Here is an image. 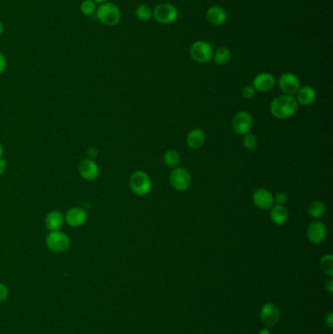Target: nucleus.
<instances>
[{
    "mask_svg": "<svg viewBox=\"0 0 333 334\" xmlns=\"http://www.w3.org/2000/svg\"><path fill=\"white\" fill-rule=\"evenodd\" d=\"M181 159V156L176 150H168L163 156V161L168 167H176Z\"/></svg>",
    "mask_w": 333,
    "mask_h": 334,
    "instance_id": "5701e85b",
    "label": "nucleus"
},
{
    "mask_svg": "<svg viewBox=\"0 0 333 334\" xmlns=\"http://www.w3.org/2000/svg\"><path fill=\"white\" fill-rule=\"evenodd\" d=\"M279 86L283 94L294 96L300 89L301 82L294 73H284L279 78Z\"/></svg>",
    "mask_w": 333,
    "mask_h": 334,
    "instance_id": "1a4fd4ad",
    "label": "nucleus"
},
{
    "mask_svg": "<svg viewBox=\"0 0 333 334\" xmlns=\"http://www.w3.org/2000/svg\"><path fill=\"white\" fill-rule=\"evenodd\" d=\"M7 69V60L5 56L0 52V73H4Z\"/></svg>",
    "mask_w": 333,
    "mask_h": 334,
    "instance_id": "c756f323",
    "label": "nucleus"
},
{
    "mask_svg": "<svg viewBox=\"0 0 333 334\" xmlns=\"http://www.w3.org/2000/svg\"><path fill=\"white\" fill-rule=\"evenodd\" d=\"M232 59V52L227 47H220L214 54L212 60L216 65H226Z\"/></svg>",
    "mask_w": 333,
    "mask_h": 334,
    "instance_id": "412c9836",
    "label": "nucleus"
},
{
    "mask_svg": "<svg viewBox=\"0 0 333 334\" xmlns=\"http://www.w3.org/2000/svg\"><path fill=\"white\" fill-rule=\"evenodd\" d=\"M256 92L257 91L254 89V87L252 85H247V86H244L242 89V96L247 100H251L255 97Z\"/></svg>",
    "mask_w": 333,
    "mask_h": 334,
    "instance_id": "cd10ccee",
    "label": "nucleus"
},
{
    "mask_svg": "<svg viewBox=\"0 0 333 334\" xmlns=\"http://www.w3.org/2000/svg\"><path fill=\"white\" fill-rule=\"evenodd\" d=\"M93 1H95L97 4H103V3H106V2H108L109 0H93Z\"/></svg>",
    "mask_w": 333,
    "mask_h": 334,
    "instance_id": "e433bc0d",
    "label": "nucleus"
},
{
    "mask_svg": "<svg viewBox=\"0 0 333 334\" xmlns=\"http://www.w3.org/2000/svg\"><path fill=\"white\" fill-rule=\"evenodd\" d=\"M97 3L93 0H84L79 6L80 12L84 16H93L97 10Z\"/></svg>",
    "mask_w": 333,
    "mask_h": 334,
    "instance_id": "a878e982",
    "label": "nucleus"
},
{
    "mask_svg": "<svg viewBox=\"0 0 333 334\" xmlns=\"http://www.w3.org/2000/svg\"><path fill=\"white\" fill-rule=\"evenodd\" d=\"M321 269L324 275L331 278L333 276V256L326 254L321 259Z\"/></svg>",
    "mask_w": 333,
    "mask_h": 334,
    "instance_id": "393cba45",
    "label": "nucleus"
},
{
    "mask_svg": "<svg viewBox=\"0 0 333 334\" xmlns=\"http://www.w3.org/2000/svg\"><path fill=\"white\" fill-rule=\"evenodd\" d=\"M7 295H8V291H7V288L0 283V302L5 300L7 298Z\"/></svg>",
    "mask_w": 333,
    "mask_h": 334,
    "instance_id": "7c9ffc66",
    "label": "nucleus"
},
{
    "mask_svg": "<svg viewBox=\"0 0 333 334\" xmlns=\"http://www.w3.org/2000/svg\"><path fill=\"white\" fill-rule=\"evenodd\" d=\"M298 103L294 96L281 95L274 99L270 106L272 115L278 119H287L296 114Z\"/></svg>",
    "mask_w": 333,
    "mask_h": 334,
    "instance_id": "f257e3e1",
    "label": "nucleus"
},
{
    "mask_svg": "<svg viewBox=\"0 0 333 334\" xmlns=\"http://www.w3.org/2000/svg\"><path fill=\"white\" fill-rule=\"evenodd\" d=\"M276 85V78L270 73L264 72L255 75L252 81V86L258 92H269L274 89Z\"/></svg>",
    "mask_w": 333,
    "mask_h": 334,
    "instance_id": "ddd939ff",
    "label": "nucleus"
},
{
    "mask_svg": "<svg viewBox=\"0 0 333 334\" xmlns=\"http://www.w3.org/2000/svg\"><path fill=\"white\" fill-rule=\"evenodd\" d=\"M46 245L53 252L63 253L70 248L71 239L61 231H53L46 237Z\"/></svg>",
    "mask_w": 333,
    "mask_h": 334,
    "instance_id": "423d86ee",
    "label": "nucleus"
},
{
    "mask_svg": "<svg viewBox=\"0 0 333 334\" xmlns=\"http://www.w3.org/2000/svg\"><path fill=\"white\" fill-rule=\"evenodd\" d=\"M288 211L283 205L274 204L270 209V218L276 225H284L288 220Z\"/></svg>",
    "mask_w": 333,
    "mask_h": 334,
    "instance_id": "aec40b11",
    "label": "nucleus"
},
{
    "mask_svg": "<svg viewBox=\"0 0 333 334\" xmlns=\"http://www.w3.org/2000/svg\"><path fill=\"white\" fill-rule=\"evenodd\" d=\"M129 185L132 192L139 197L147 196L153 188L152 179L146 172L141 170L132 173L129 179Z\"/></svg>",
    "mask_w": 333,
    "mask_h": 334,
    "instance_id": "7ed1b4c3",
    "label": "nucleus"
},
{
    "mask_svg": "<svg viewBox=\"0 0 333 334\" xmlns=\"http://www.w3.org/2000/svg\"><path fill=\"white\" fill-rule=\"evenodd\" d=\"M308 213L314 219H319L325 213V204L321 200H315L309 205Z\"/></svg>",
    "mask_w": 333,
    "mask_h": 334,
    "instance_id": "4be33fe9",
    "label": "nucleus"
},
{
    "mask_svg": "<svg viewBox=\"0 0 333 334\" xmlns=\"http://www.w3.org/2000/svg\"><path fill=\"white\" fill-rule=\"evenodd\" d=\"M252 200L255 206L261 210H270L275 204L274 196L267 189H257L252 195Z\"/></svg>",
    "mask_w": 333,
    "mask_h": 334,
    "instance_id": "4468645a",
    "label": "nucleus"
},
{
    "mask_svg": "<svg viewBox=\"0 0 333 334\" xmlns=\"http://www.w3.org/2000/svg\"><path fill=\"white\" fill-rule=\"evenodd\" d=\"M296 95L297 96L295 99H296L297 103L298 105H302V106L312 105L316 101V98H317V92H316L315 88L312 86H309V85L301 86Z\"/></svg>",
    "mask_w": 333,
    "mask_h": 334,
    "instance_id": "a211bd4d",
    "label": "nucleus"
},
{
    "mask_svg": "<svg viewBox=\"0 0 333 334\" xmlns=\"http://www.w3.org/2000/svg\"><path fill=\"white\" fill-rule=\"evenodd\" d=\"M153 17L161 25H172L179 18V10L173 4L161 3L155 7L153 11Z\"/></svg>",
    "mask_w": 333,
    "mask_h": 334,
    "instance_id": "39448f33",
    "label": "nucleus"
},
{
    "mask_svg": "<svg viewBox=\"0 0 333 334\" xmlns=\"http://www.w3.org/2000/svg\"><path fill=\"white\" fill-rule=\"evenodd\" d=\"M135 15L140 21H149L153 18V10L149 5L141 4L136 8Z\"/></svg>",
    "mask_w": 333,
    "mask_h": 334,
    "instance_id": "b1692460",
    "label": "nucleus"
},
{
    "mask_svg": "<svg viewBox=\"0 0 333 334\" xmlns=\"http://www.w3.org/2000/svg\"><path fill=\"white\" fill-rule=\"evenodd\" d=\"M95 16L98 21L107 27L117 26L121 20V12L118 6L109 1L97 7Z\"/></svg>",
    "mask_w": 333,
    "mask_h": 334,
    "instance_id": "f03ea898",
    "label": "nucleus"
},
{
    "mask_svg": "<svg viewBox=\"0 0 333 334\" xmlns=\"http://www.w3.org/2000/svg\"><path fill=\"white\" fill-rule=\"evenodd\" d=\"M169 181L172 188L178 192H184L190 188L192 177L187 169L183 167H175L169 176Z\"/></svg>",
    "mask_w": 333,
    "mask_h": 334,
    "instance_id": "0eeeda50",
    "label": "nucleus"
},
{
    "mask_svg": "<svg viewBox=\"0 0 333 334\" xmlns=\"http://www.w3.org/2000/svg\"><path fill=\"white\" fill-rule=\"evenodd\" d=\"M204 142H205V134L199 128L193 129L187 135L188 146L193 150L200 149L204 145Z\"/></svg>",
    "mask_w": 333,
    "mask_h": 334,
    "instance_id": "6ab92c4d",
    "label": "nucleus"
},
{
    "mask_svg": "<svg viewBox=\"0 0 333 334\" xmlns=\"http://www.w3.org/2000/svg\"><path fill=\"white\" fill-rule=\"evenodd\" d=\"M78 171L81 178H84L85 181L90 182L98 178L100 173V168L95 160L91 158H86L80 162Z\"/></svg>",
    "mask_w": 333,
    "mask_h": 334,
    "instance_id": "2eb2a0df",
    "label": "nucleus"
},
{
    "mask_svg": "<svg viewBox=\"0 0 333 334\" xmlns=\"http://www.w3.org/2000/svg\"><path fill=\"white\" fill-rule=\"evenodd\" d=\"M287 195L283 192H280L278 193L275 197H274V201L276 204H280V205H284L287 202Z\"/></svg>",
    "mask_w": 333,
    "mask_h": 334,
    "instance_id": "c85d7f7f",
    "label": "nucleus"
},
{
    "mask_svg": "<svg viewBox=\"0 0 333 334\" xmlns=\"http://www.w3.org/2000/svg\"><path fill=\"white\" fill-rule=\"evenodd\" d=\"M3 32H4V26H3V24L0 22V35L3 33Z\"/></svg>",
    "mask_w": 333,
    "mask_h": 334,
    "instance_id": "4c0bfd02",
    "label": "nucleus"
},
{
    "mask_svg": "<svg viewBox=\"0 0 333 334\" xmlns=\"http://www.w3.org/2000/svg\"><path fill=\"white\" fill-rule=\"evenodd\" d=\"M242 144H243V147H244L245 150L254 151L258 146V139L256 138V136L247 133V134L243 136Z\"/></svg>",
    "mask_w": 333,
    "mask_h": 334,
    "instance_id": "bb28decb",
    "label": "nucleus"
},
{
    "mask_svg": "<svg viewBox=\"0 0 333 334\" xmlns=\"http://www.w3.org/2000/svg\"><path fill=\"white\" fill-rule=\"evenodd\" d=\"M88 219V214L85 209L79 206H74L69 209L65 214V222L73 228L81 227Z\"/></svg>",
    "mask_w": 333,
    "mask_h": 334,
    "instance_id": "f8f14e48",
    "label": "nucleus"
},
{
    "mask_svg": "<svg viewBox=\"0 0 333 334\" xmlns=\"http://www.w3.org/2000/svg\"><path fill=\"white\" fill-rule=\"evenodd\" d=\"M6 169H7V161L3 157H1L0 158V176L5 173Z\"/></svg>",
    "mask_w": 333,
    "mask_h": 334,
    "instance_id": "473e14b6",
    "label": "nucleus"
},
{
    "mask_svg": "<svg viewBox=\"0 0 333 334\" xmlns=\"http://www.w3.org/2000/svg\"><path fill=\"white\" fill-rule=\"evenodd\" d=\"M45 227L49 232L60 231L65 223V215L60 210H51L45 217Z\"/></svg>",
    "mask_w": 333,
    "mask_h": 334,
    "instance_id": "dca6fc26",
    "label": "nucleus"
},
{
    "mask_svg": "<svg viewBox=\"0 0 333 334\" xmlns=\"http://www.w3.org/2000/svg\"><path fill=\"white\" fill-rule=\"evenodd\" d=\"M232 126L234 131L238 135L244 136L249 133L253 126V117L248 112L240 111L234 116L232 120Z\"/></svg>",
    "mask_w": 333,
    "mask_h": 334,
    "instance_id": "6e6552de",
    "label": "nucleus"
},
{
    "mask_svg": "<svg viewBox=\"0 0 333 334\" xmlns=\"http://www.w3.org/2000/svg\"><path fill=\"white\" fill-rule=\"evenodd\" d=\"M189 53L191 58L195 62L205 64L209 63L212 60L214 50L212 45L209 42L204 40H197L191 45Z\"/></svg>",
    "mask_w": 333,
    "mask_h": 334,
    "instance_id": "20e7f679",
    "label": "nucleus"
},
{
    "mask_svg": "<svg viewBox=\"0 0 333 334\" xmlns=\"http://www.w3.org/2000/svg\"><path fill=\"white\" fill-rule=\"evenodd\" d=\"M324 287H325V290H326L327 293H329V294H332L333 293L332 279H329V280L327 281V282H326V283H325V285H324Z\"/></svg>",
    "mask_w": 333,
    "mask_h": 334,
    "instance_id": "72a5a7b5",
    "label": "nucleus"
},
{
    "mask_svg": "<svg viewBox=\"0 0 333 334\" xmlns=\"http://www.w3.org/2000/svg\"><path fill=\"white\" fill-rule=\"evenodd\" d=\"M327 236L326 226L323 222L313 221L307 227V239L314 244H320Z\"/></svg>",
    "mask_w": 333,
    "mask_h": 334,
    "instance_id": "9b49d317",
    "label": "nucleus"
},
{
    "mask_svg": "<svg viewBox=\"0 0 333 334\" xmlns=\"http://www.w3.org/2000/svg\"><path fill=\"white\" fill-rule=\"evenodd\" d=\"M206 18L211 25L219 27L226 24V22L228 20V15L226 10L221 6L213 5L209 7V10L206 12Z\"/></svg>",
    "mask_w": 333,
    "mask_h": 334,
    "instance_id": "f3484780",
    "label": "nucleus"
},
{
    "mask_svg": "<svg viewBox=\"0 0 333 334\" xmlns=\"http://www.w3.org/2000/svg\"><path fill=\"white\" fill-rule=\"evenodd\" d=\"M3 155H4V148L2 146V144L0 143V158L3 157Z\"/></svg>",
    "mask_w": 333,
    "mask_h": 334,
    "instance_id": "c9c22d12",
    "label": "nucleus"
},
{
    "mask_svg": "<svg viewBox=\"0 0 333 334\" xmlns=\"http://www.w3.org/2000/svg\"><path fill=\"white\" fill-rule=\"evenodd\" d=\"M324 323L327 325L328 328H332L333 326V314H327L324 318Z\"/></svg>",
    "mask_w": 333,
    "mask_h": 334,
    "instance_id": "2f4dec72",
    "label": "nucleus"
},
{
    "mask_svg": "<svg viewBox=\"0 0 333 334\" xmlns=\"http://www.w3.org/2000/svg\"><path fill=\"white\" fill-rule=\"evenodd\" d=\"M258 334H271L270 330L268 328H262L260 331L258 332Z\"/></svg>",
    "mask_w": 333,
    "mask_h": 334,
    "instance_id": "f704fd0d",
    "label": "nucleus"
},
{
    "mask_svg": "<svg viewBox=\"0 0 333 334\" xmlns=\"http://www.w3.org/2000/svg\"><path fill=\"white\" fill-rule=\"evenodd\" d=\"M260 319L266 326L272 327L280 322V309L274 303H266L261 307Z\"/></svg>",
    "mask_w": 333,
    "mask_h": 334,
    "instance_id": "9d476101",
    "label": "nucleus"
}]
</instances>
